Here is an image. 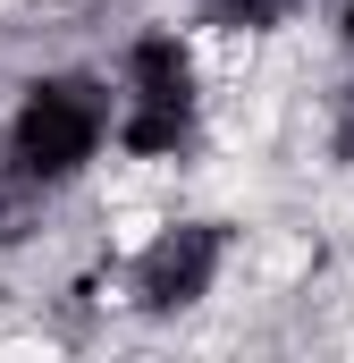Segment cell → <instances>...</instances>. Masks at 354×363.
I'll list each match as a JSON object with an SVG mask.
<instances>
[{"label":"cell","instance_id":"obj_4","mask_svg":"<svg viewBox=\"0 0 354 363\" xmlns=\"http://www.w3.org/2000/svg\"><path fill=\"white\" fill-rule=\"evenodd\" d=\"M51 203H59V194H42L25 169H8V161H0V254H8V245H25V237L51 220Z\"/></svg>","mask_w":354,"mask_h":363},{"label":"cell","instance_id":"obj_1","mask_svg":"<svg viewBox=\"0 0 354 363\" xmlns=\"http://www.w3.org/2000/svg\"><path fill=\"white\" fill-rule=\"evenodd\" d=\"M101 77H110V152H127V161L194 152V135L211 118V85H202V60L177 26L127 34Z\"/></svg>","mask_w":354,"mask_h":363},{"label":"cell","instance_id":"obj_2","mask_svg":"<svg viewBox=\"0 0 354 363\" xmlns=\"http://www.w3.org/2000/svg\"><path fill=\"white\" fill-rule=\"evenodd\" d=\"M110 152V77L101 68H42L0 110V161L25 169L42 194H68Z\"/></svg>","mask_w":354,"mask_h":363},{"label":"cell","instance_id":"obj_3","mask_svg":"<svg viewBox=\"0 0 354 363\" xmlns=\"http://www.w3.org/2000/svg\"><path fill=\"white\" fill-rule=\"evenodd\" d=\"M228 271H236V228L228 220H161L127 262V304L169 321V313L211 304Z\"/></svg>","mask_w":354,"mask_h":363}]
</instances>
